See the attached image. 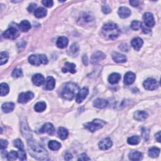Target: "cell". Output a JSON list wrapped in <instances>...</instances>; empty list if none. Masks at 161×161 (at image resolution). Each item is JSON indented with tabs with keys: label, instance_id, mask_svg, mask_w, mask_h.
Instances as JSON below:
<instances>
[{
	"label": "cell",
	"instance_id": "cell-1",
	"mask_svg": "<svg viewBox=\"0 0 161 161\" xmlns=\"http://www.w3.org/2000/svg\"><path fill=\"white\" fill-rule=\"evenodd\" d=\"M28 149L29 154L37 160H44L48 158V153L46 150L38 143L31 139L28 141Z\"/></svg>",
	"mask_w": 161,
	"mask_h": 161
},
{
	"label": "cell",
	"instance_id": "cell-2",
	"mask_svg": "<svg viewBox=\"0 0 161 161\" xmlns=\"http://www.w3.org/2000/svg\"><path fill=\"white\" fill-rule=\"evenodd\" d=\"M120 30L118 25L114 23H108L104 25L102 29V34L106 39L115 40L120 34Z\"/></svg>",
	"mask_w": 161,
	"mask_h": 161
},
{
	"label": "cell",
	"instance_id": "cell-3",
	"mask_svg": "<svg viewBox=\"0 0 161 161\" xmlns=\"http://www.w3.org/2000/svg\"><path fill=\"white\" fill-rule=\"evenodd\" d=\"M79 91V88L78 86L73 83H67L64 86L62 91V97L66 100H72L75 96H76Z\"/></svg>",
	"mask_w": 161,
	"mask_h": 161
},
{
	"label": "cell",
	"instance_id": "cell-4",
	"mask_svg": "<svg viewBox=\"0 0 161 161\" xmlns=\"http://www.w3.org/2000/svg\"><path fill=\"white\" fill-rule=\"evenodd\" d=\"M106 125V122L103 120L100 119H95L93 121L86 123L84 124V128H86L91 132H94L95 131L101 129L103 126Z\"/></svg>",
	"mask_w": 161,
	"mask_h": 161
},
{
	"label": "cell",
	"instance_id": "cell-5",
	"mask_svg": "<svg viewBox=\"0 0 161 161\" xmlns=\"http://www.w3.org/2000/svg\"><path fill=\"white\" fill-rule=\"evenodd\" d=\"M20 35V32L17 28L15 26H11L3 34V37L4 39L10 40H15L17 39Z\"/></svg>",
	"mask_w": 161,
	"mask_h": 161
},
{
	"label": "cell",
	"instance_id": "cell-6",
	"mask_svg": "<svg viewBox=\"0 0 161 161\" xmlns=\"http://www.w3.org/2000/svg\"><path fill=\"white\" fill-rule=\"evenodd\" d=\"M143 86L146 89L149 90V91H152V90L156 89L159 87V83L157 80H156L154 79L149 78L143 82Z\"/></svg>",
	"mask_w": 161,
	"mask_h": 161
},
{
	"label": "cell",
	"instance_id": "cell-7",
	"mask_svg": "<svg viewBox=\"0 0 161 161\" xmlns=\"http://www.w3.org/2000/svg\"><path fill=\"white\" fill-rule=\"evenodd\" d=\"M34 97V94L31 92V91H28L26 93H21L20 94L18 99V102L20 103H26L29 101L32 100Z\"/></svg>",
	"mask_w": 161,
	"mask_h": 161
},
{
	"label": "cell",
	"instance_id": "cell-8",
	"mask_svg": "<svg viewBox=\"0 0 161 161\" xmlns=\"http://www.w3.org/2000/svg\"><path fill=\"white\" fill-rule=\"evenodd\" d=\"M143 19L144 21V23L146 25L147 27L151 28L155 25V20L154 16L151 13L147 12L145 13L143 15Z\"/></svg>",
	"mask_w": 161,
	"mask_h": 161
},
{
	"label": "cell",
	"instance_id": "cell-9",
	"mask_svg": "<svg viewBox=\"0 0 161 161\" xmlns=\"http://www.w3.org/2000/svg\"><path fill=\"white\" fill-rule=\"evenodd\" d=\"M89 93V90L87 88H83L78 92L76 95V101L78 103H80L86 99Z\"/></svg>",
	"mask_w": 161,
	"mask_h": 161
},
{
	"label": "cell",
	"instance_id": "cell-10",
	"mask_svg": "<svg viewBox=\"0 0 161 161\" xmlns=\"http://www.w3.org/2000/svg\"><path fill=\"white\" fill-rule=\"evenodd\" d=\"M55 131V128L53 125L50 123H46L45 124H44V125L42 126V127L40 128L39 132L44 133H46L47 134H49V135H53V133H54Z\"/></svg>",
	"mask_w": 161,
	"mask_h": 161
},
{
	"label": "cell",
	"instance_id": "cell-11",
	"mask_svg": "<svg viewBox=\"0 0 161 161\" xmlns=\"http://www.w3.org/2000/svg\"><path fill=\"white\" fill-rule=\"evenodd\" d=\"M106 57V56L103 52L101 51H97L94 52L93 54L91 56V62L92 64H96L102 60L105 59Z\"/></svg>",
	"mask_w": 161,
	"mask_h": 161
},
{
	"label": "cell",
	"instance_id": "cell-12",
	"mask_svg": "<svg viewBox=\"0 0 161 161\" xmlns=\"http://www.w3.org/2000/svg\"><path fill=\"white\" fill-rule=\"evenodd\" d=\"M113 142L110 138H106L101 141L99 143V148L102 151H106L111 147Z\"/></svg>",
	"mask_w": 161,
	"mask_h": 161
},
{
	"label": "cell",
	"instance_id": "cell-13",
	"mask_svg": "<svg viewBox=\"0 0 161 161\" xmlns=\"http://www.w3.org/2000/svg\"><path fill=\"white\" fill-rule=\"evenodd\" d=\"M31 80L33 83L37 86H40L44 83L45 79L44 77L40 74H36L34 75L31 78Z\"/></svg>",
	"mask_w": 161,
	"mask_h": 161
},
{
	"label": "cell",
	"instance_id": "cell-14",
	"mask_svg": "<svg viewBox=\"0 0 161 161\" xmlns=\"http://www.w3.org/2000/svg\"><path fill=\"white\" fill-rule=\"evenodd\" d=\"M133 117L134 119L136 120L137 121H143L146 120V119L148 117V113L145 111L138 110L134 113Z\"/></svg>",
	"mask_w": 161,
	"mask_h": 161
},
{
	"label": "cell",
	"instance_id": "cell-15",
	"mask_svg": "<svg viewBox=\"0 0 161 161\" xmlns=\"http://www.w3.org/2000/svg\"><path fill=\"white\" fill-rule=\"evenodd\" d=\"M143 44V40L140 38V37H137V38H134L131 41V45L133 47V48L135 50L138 51L141 49Z\"/></svg>",
	"mask_w": 161,
	"mask_h": 161
},
{
	"label": "cell",
	"instance_id": "cell-16",
	"mask_svg": "<svg viewBox=\"0 0 161 161\" xmlns=\"http://www.w3.org/2000/svg\"><path fill=\"white\" fill-rule=\"evenodd\" d=\"M118 13H119V15L120 18H128V17H130V15H131V11L127 7H121L119 9Z\"/></svg>",
	"mask_w": 161,
	"mask_h": 161
},
{
	"label": "cell",
	"instance_id": "cell-17",
	"mask_svg": "<svg viewBox=\"0 0 161 161\" xmlns=\"http://www.w3.org/2000/svg\"><path fill=\"white\" fill-rule=\"evenodd\" d=\"M29 62L31 65L39 66L42 64L40 54L39 55H31L29 57Z\"/></svg>",
	"mask_w": 161,
	"mask_h": 161
},
{
	"label": "cell",
	"instance_id": "cell-18",
	"mask_svg": "<svg viewBox=\"0 0 161 161\" xmlns=\"http://www.w3.org/2000/svg\"><path fill=\"white\" fill-rule=\"evenodd\" d=\"M136 78L135 74L132 72H128L124 77V83L126 85H130L135 81Z\"/></svg>",
	"mask_w": 161,
	"mask_h": 161
},
{
	"label": "cell",
	"instance_id": "cell-19",
	"mask_svg": "<svg viewBox=\"0 0 161 161\" xmlns=\"http://www.w3.org/2000/svg\"><path fill=\"white\" fill-rule=\"evenodd\" d=\"M112 58L114 61L118 63H123L127 61V57L121 54L118 52H113L112 53Z\"/></svg>",
	"mask_w": 161,
	"mask_h": 161
},
{
	"label": "cell",
	"instance_id": "cell-20",
	"mask_svg": "<svg viewBox=\"0 0 161 161\" xmlns=\"http://www.w3.org/2000/svg\"><path fill=\"white\" fill-rule=\"evenodd\" d=\"M62 71L63 72L66 73L67 72H71L72 74H74L76 72V65L74 64L70 63V62H66L65 64V66L62 68Z\"/></svg>",
	"mask_w": 161,
	"mask_h": 161
},
{
	"label": "cell",
	"instance_id": "cell-21",
	"mask_svg": "<svg viewBox=\"0 0 161 161\" xmlns=\"http://www.w3.org/2000/svg\"><path fill=\"white\" fill-rule=\"evenodd\" d=\"M55 85H56V80L53 77L49 76L45 80V88L47 90H52L53 88H55Z\"/></svg>",
	"mask_w": 161,
	"mask_h": 161
},
{
	"label": "cell",
	"instance_id": "cell-22",
	"mask_svg": "<svg viewBox=\"0 0 161 161\" xmlns=\"http://www.w3.org/2000/svg\"><path fill=\"white\" fill-rule=\"evenodd\" d=\"M69 44V40L66 37H61L57 39L56 45L60 49H65Z\"/></svg>",
	"mask_w": 161,
	"mask_h": 161
},
{
	"label": "cell",
	"instance_id": "cell-23",
	"mask_svg": "<svg viewBox=\"0 0 161 161\" xmlns=\"http://www.w3.org/2000/svg\"><path fill=\"white\" fill-rule=\"evenodd\" d=\"M108 101L104 99H101V98L96 100L93 103L94 106L96 107V108H100V109L105 108V107L108 105Z\"/></svg>",
	"mask_w": 161,
	"mask_h": 161
},
{
	"label": "cell",
	"instance_id": "cell-24",
	"mask_svg": "<svg viewBox=\"0 0 161 161\" xmlns=\"http://www.w3.org/2000/svg\"><path fill=\"white\" fill-rule=\"evenodd\" d=\"M18 29L23 32L28 31L31 29V24L28 20H23L18 25Z\"/></svg>",
	"mask_w": 161,
	"mask_h": 161
},
{
	"label": "cell",
	"instance_id": "cell-25",
	"mask_svg": "<svg viewBox=\"0 0 161 161\" xmlns=\"http://www.w3.org/2000/svg\"><path fill=\"white\" fill-rule=\"evenodd\" d=\"M14 108H15V104L12 103V102H8V103H5L1 106L2 110L3 111L4 113H6L12 112L14 110Z\"/></svg>",
	"mask_w": 161,
	"mask_h": 161
},
{
	"label": "cell",
	"instance_id": "cell-26",
	"mask_svg": "<svg viewBox=\"0 0 161 161\" xmlns=\"http://www.w3.org/2000/svg\"><path fill=\"white\" fill-rule=\"evenodd\" d=\"M47 10L42 7L37 8L34 12V15L35 16V17L38 18L45 17V16L47 15Z\"/></svg>",
	"mask_w": 161,
	"mask_h": 161
},
{
	"label": "cell",
	"instance_id": "cell-27",
	"mask_svg": "<svg viewBox=\"0 0 161 161\" xmlns=\"http://www.w3.org/2000/svg\"><path fill=\"white\" fill-rule=\"evenodd\" d=\"M121 79V76L118 73H113L108 77V81L112 84H117Z\"/></svg>",
	"mask_w": 161,
	"mask_h": 161
},
{
	"label": "cell",
	"instance_id": "cell-28",
	"mask_svg": "<svg viewBox=\"0 0 161 161\" xmlns=\"http://www.w3.org/2000/svg\"><path fill=\"white\" fill-rule=\"evenodd\" d=\"M128 157H129V159L131 160H140L143 157V154L140 152L134 151L131 152L129 154Z\"/></svg>",
	"mask_w": 161,
	"mask_h": 161
},
{
	"label": "cell",
	"instance_id": "cell-29",
	"mask_svg": "<svg viewBox=\"0 0 161 161\" xmlns=\"http://www.w3.org/2000/svg\"><path fill=\"white\" fill-rule=\"evenodd\" d=\"M58 136L62 140H65L68 137L69 132L66 128L64 127H59L58 130Z\"/></svg>",
	"mask_w": 161,
	"mask_h": 161
},
{
	"label": "cell",
	"instance_id": "cell-30",
	"mask_svg": "<svg viewBox=\"0 0 161 161\" xmlns=\"http://www.w3.org/2000/svg\"><path fill=\"white\" fill-rule=\"evenodd\" d=\"M48 146L52 151H57L61 147V144L56 141H50L48 143Z\"/></svg>",
	"mask_w": 161,
	"mask_h": 161
},
{
	"label": "cell",
	"instance_id": "cell-31",
	"mask_svg": "<svg viewBox=\"0 0 161 161\" xmlns=\"http://www.w3.org/2000/svg\"><path fill=\"white\" fill-rule=\"evenodd\" d=\"M159 154H160V149L155 147H152L151 149H149V152H148L149 157H152V158L158 157Z\"/></svg>",
	"mask_w": 161,
	"mask_h": 161
},
{
	"label": "cell",
	"instance_id": "cell-32",
	"mask_svg": "<svg viewBox=\"0 0 161 161\" xmlns=\"http://www.w3.org/2000/svg\"><path fill=\"white\" fill-rule=\"evenodd\" d=\"M46 103L44 101H40L36 103L34 106V110L37 112H42L46 109Z\"/></svg>",
	"mask_w": 161,
	"mask_h": 161
},
{
	"label": "cell",
	"instance_id": "cell-33",
	"mask_svg": "<svg viewBox=\"0 0 161 161\" xmlns=\"http://www.w3.org/2000/svg\"><path fill=\"white\" fill-rule=\"evenodd\" d=\"M9 54L7 52H1L0 53V65L6 64L8 60Z\"/></svg>",
	"mask_w": 161,
	"mask_h": 161
},
{
	"label": "cell",
	"instance_id": "cell-34",
	"mask_svg": "<svg viewBox=\"0 0 161 161\" xmlns=\"http://www.w3.org/2000/svg\"><path fill=\"white\" fill-rule=\"evenodd\" d=\"M0 88H1V96H4L8 94L10 88L9 86L7 83H1L0 85Z\"/></svg>",
	"mask_w": 161,
	"mask_h": 161
},
{
	"label": "cell",
	"instance_id": "cell-35",
	"mask_svg": "<svg viewBox=\"0 0 161 161\" xmlns=\"http://www.w3.org/2000/svg\"><path fill=\"white\" fill-rule=\"evenodd\" d=\"M127 142L128 144L132 145V146H135V145H137L139 142H140V137L137 135L132 136L131 137H129L128 138Z\"/></svg>",
	"mask_w": 161,
	"mask_h": 161
},
{
	"label": "cell",
	"instance_id": "cell-36",
	"mask_svg": "<svg viewBox=\"0 0 161 161\" xmlns=\"http://www.w3.org/2000/svg\"><path fill=\"white\" fill-rule=\"evenodd\" d=\"M78 51H79V46L77 44H76V43H74V44H73L70 47V49H69V53L70 56L71 55L74 56L76 54V53L78 52Z\"/></svg>",
	"mask_w": 161,
	"mask_h": 161
},
{
	"label": "cell",
	"instance_id": "cell-37",
	"mask_svg": "<svg viewBox=\"0 0 161 161\" xmlns=\"http://www.w3.org/2000/svg\"><path fill=\"white\" fill-rule=\"evenodd\" d=\"M142 26V23L141 21L137 20H133L131 23V28L133 30H138L140 29Z\"/></svg>",
	"mask_w": 161,
	"mask_h": 161
},
{
	"label": "cell",
	"instance_id": "cell-38",
	"mask_svg": "<svg viewBox=\"0 0 161 161\" xmlns=\"http://www.w3.org/2000/svg\"><path fill=\"white\" fill-rule=\"evenodd\" d=\"M12 76L14 78H20L23 76V71L20 68H15L12 74Z\"/></svg>",
	"mask_w": 161,
	"mask_h": 161
},
{
	"label": "cell",
	"instance_id": "cell-39",
	"mask_svg": "<svg viewBox=\"0 0 161 161\" xmlns=\"http://www.w3.org/2000/svg\"><path fill=\"white\" fill-rule=\"evenodd\" d=\"M7 159L8 160H15L18 157V152H16L15 151H12L7 155Z\"/></svg>",
	"mask_w": 161,
	"mask_h": 161
},
{
	"label": "cell",
	"instance_id": "cell-40",
	"mask_svg": "<svg viewBox=\"0 0 161 161\" xmlns=\"http://www.w3.org/2000/svg\"><path fill=\"white\" fill-rule=\"evenodd\" d=\"M13 144L15 147L18 148L19 150H24V145L23 142H21L20 139H17L13 142Z\"/></svg>",
	"mask_w": 161,
	"mask_h": 161
},
{
	"label": "cell",
	"instance_id": "cell-41",
	"mask_svg": "<svg viewBox=\"0 0 161 161\" xmlns=\"http://www.w3.org/2000/svg\"><path fill=\"white\" fill-rule=\"evenodd\" d=\"M18 158L20 160H25L26 159V152H25L24 150H19V151L18 152Z\"/></svg>",
	"mask_w": 161,
	"mask_h": 161
},
{
	"label": "cell",
	"instance_id": "cell-42",
	"mask_svg": "<svg viewBox=\"0 0 161 161\" xmlns=\"http://www.w3.org/2000/svg\"><path fill=\"white\" fill-rule=\"evenodd\" d=\"M42 4L44 5L45 7H47V8H50L53 6V1H50V0H44V1H42Z\"/></svg>",
	"mask_w": 161,
	"mask_h": 161
},
{
	"label": "cell",
	"instance_id": "cell-43",
	"mask_svg": "<svg viewBox=\"0 0 161 161\" xmlns=\"http://www.w3.org/2000/svg\"><path fill=\"white\" fill-rule=\"evenodd\" d=\"M142 137L144 138L145 141H147L148 138H149V131H147V128H143L142 131Z\"/></svg>",
	"mask_w": 161,
	"mask_h": 161
},
{
	"label": "cell",
	"instance_id": "cell-44",
	"mask_svg": "<svg viewBox=\"0 0 161 161\" xmlns=\"http://www.w3.org/2000/svg\"><path fill=\"white\" fill-rule=\"evenodd\" d=\"M0 142H1V150H4V149H5L7 147L8 144V141L1 139V141H0Z\"/></svg>",
	"mask_w": 161,
	"mask_h": 161
},
{
	"label": "cell",
	"instance_id": "cell-45",
	"mask_svg": "<svg viewBox=\"0 0 161 161\" xmlns=\"http://www.w3.org/2000/svg\"><path fill=\"white\" fill-rule=\"evenodd\" d=\"M90 158L88 157V155L86 154H82L80 155L79 157L78 158V160H89Z\"/></svg>",
	"mask_w": 161,
	"mask_h": 161
},
{
	"label": "cell",
	"instance_id": "cell-46",
	"mask_svg": "<svg viewBox=\"0 0 161 161\" xmlns=\"http://www.w3.org/2000/svg\"><path fill=\"white\" fill-rule=\"evenodd\" d=\"M36 7H37V4L35 3H31L30 4V6L28 8V11L30 13L33 12L34 11H35Z\"/></svg>",
	"mask_w": 161,
	"mask_h": 161
},
{
	"label": "cell",
	"instance_id": "cell-47",
	"mask_svg": "<svg viewBox=\"0 0 161 161\" xmlns=\"http://www.w3.org/2000/svg\"><path fill=\"white\" fill-rule=\"evenodd\" d=\"M102 11H103V12L105 14H108L109 13L111 12V8L108 7L107 6V5H106V6H103V7H102Z\"/></svg>",
	"mask_w": 161,
	"mask_h": 161
},
{
	"label": "cell",
	"instance_id": "cell-48",
	"mask_svg": "<svg viewBox=\"0 0 161 161\" xmlns=\"http://www.w3.org/2000/svg\"><path fill=\"white\" fill-rule=\"evenodd\" d=\"M40 57H41L42 63L43 64H47L48 63V59L46 57V56L44 54H40Z\"/></svg>",
	"mask_w": 161,
	"mask_h": 161
},
{
	"label": "cell",
	"instance_id": "cell-49",
	"mask_svg": "<svg viewBox=\"0 0 161 161\" xmlns=\"http://www.w3.org/2000/svg\"><path fill=\"white\" fill-rule=\"evenodd\" d=\"M130 4L133 7H137L138 6L139 1L137 0H134V1H130Z\"/></svg>",
	"mask_w": 161,
	"mask_h": 161
},
{
	"label": "cell",
	"instance_id": "cell-50",
	"mask_svg": "<svg viewBox=\"0 0 161 161\" xmlns=\"http://www.w3.org/2000/svg\"><path fill=\"white\" fill-rule=\"evenodd\" d=\"M72 155L70 154V153H66V155H65V159L67 160H71L72 159Z\"/></svg>",
	"mask_w": 161,
	"mask_h": 161
},
{
	"label": "cell",
	"instance_id": "cell-51",
	"mask_svg": "<svg viewBox=\"0 0 161 161\" xmlns=\"http://www.w3.org/2000/svg\"><path fill=\"white\" fill-rule=\"evenodd\" d=\"M82 60H83V63H84V65L87 66V65H88V57H87V56H83Z\"/></svg>",
	"mask_w": 161,
	"mask_h": 161
},
{
	"label": "cell",
	"instance_id": "cell-52",
	"mask_svg": "<svg viewBox=\"0 0 161 161\" xmlns=\"http://www.w3.org/2000/svg\"><path fill=\"white\" fill-rule=\"evenodd\" d=\"M155 138L157 141V142H160V132H159L157 133L155 135Z\"/></svg>",
	"mask_w": 161,
	"mask_h": 161
},
{
	"label": "cell",
	"instance_id": "cell-53",
	"mask_svg": "<svg viewBox=\"0 0 161 161\" xmlns=\"http://www.w3.org/2000/svg\"><path fill=\"white\" fill-rule=\"evenodd\" d=\"M1 155L3 156V157H7V152L6 151H4V150H1Z\"/></svg>",
	"mask_w": 161,
	"mask_h": 161
}]
</instances>
